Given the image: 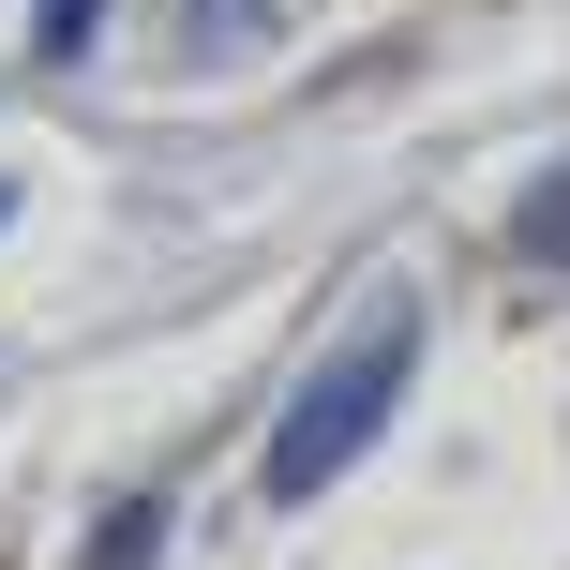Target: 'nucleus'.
<instances>
[{"instance_id":"1","label":"nucleus","mask_w":570,"mask_h":570,"mask_svg":"<svg viewBox=\"0 0 570 570\" xmlns=\"http://www.w3.org/2000/svg\"><path fill=\"white\" fill-rule=\"evenodd\" d=\"M405 375H421V301L361 315V331H345L331 361L301 375V405H285V421H271V451H256V495H271V511H301V495H331L345 465H361L375 435H391Z\"/></svg>"},{"instance_id":"2","label":"nucleus","mask_w":570,"mask_h":570,"mask_svg":"<svg viewBox=\"0 0 570 570\" xmlns=\"http://www.w3.org/2000/svg\"><path fill=\"white\" fill-rule=\"evenodd\" d=\"M511 256H525V271H570V166H556L541 196L511 210Z\"/></svg>"},{"instance_id":"3","label":"nucleus","mask_w":570,"mask_h":570,"mask_svg":"<svg viewBox=\"0 0 570 570\" xmlns=\"http://www.w3.org/2000/svg\"><path fill=\"white\" fill-rule=\"evenodd\" d=\"M46 60H90V0H46V30H30Z\"/></svg>"},{"instance_id":"4","label":"nucleus","mask_w":570,"mask_h":570,"mask_svg":"<svg viewBox=\"0 0 570 570\" xmlns=\"http://www.w3.org/2000/svg\"><path fill=\"white\" fill-rule=\"evenodd\" d=\"M0 226H16V180H0Z\"/></svg>"}]
</instances>
